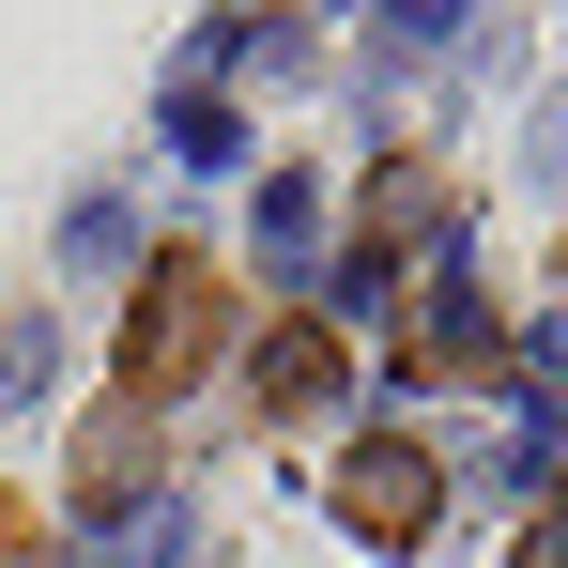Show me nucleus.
I'll return each mask as SVG.
<instances>
[{"label":"nucleus","mask_w":568,"mask_h":568,"mask_svg":"<svg viewBox=\"0 0 568 568\" xmlns=\"http://www.w3.org/2000/svg\"><path fill=\"white\" fill-rule=\"evenodd\" d=\"M215 323H231L215 262H200V246H170V262L139 277V307H123V399H170V384L215 354Z\"/></svg>","instance_id":"obj_1"},{"label":"nucleus","mask_w":568,"mask_h":568,"mask_svg":"<svg viewBox=\"0 0 568 568\" xmlns=\"http://www.w3.org/2000/svg\"><path fill=\"white\" fill-rule=\"evenodd\" d=\"M430 491H446L430 446H354V462H338V523H354L369 554H415V538H430Z\"/></svg>","instance_id":"obj_2"},{"label":"nucleus","mask_w":568,"mask_h":568,"mask_svg":"<svg viewBox=\"0 0 568 568\" xmlns=\"http://www.w3.org/2000/svg\"><path fill=\"white\" fill-rule=\"evenodd\" d=\"M262 399H277V415H323V399H338V338H323V323H277V338H262Z\"/></svg>","instance_id":"obj_3"},{"label":"nucleus","mask_w":568,"mask_h":568,"mask_svg":"<svg viewBox=\"0 0 568 568\" xmlns=\"http://www.w3.org/2000/svg\"><path fill=\"white\" fill-rule=\"evenodd\" d=\"M78 491H93V507H123V491H139V399H108V415H93V446H78Z\"/></svg>","instance_id":"obj_4"},{"label":"nucleus","mask_w":568,"mask_h":568,"mask_svg":"<svg viewBox=\"0 0 568 568\" xmlns=\"http://www.w3.org/2000/svg\"><path fill=\"white\" fill-rule=\"evenodd\" d=\"M507 568H568V507H554V523H538V538H523Z\"/></svg>","instance_id":"obj_5"}]
</instances>
